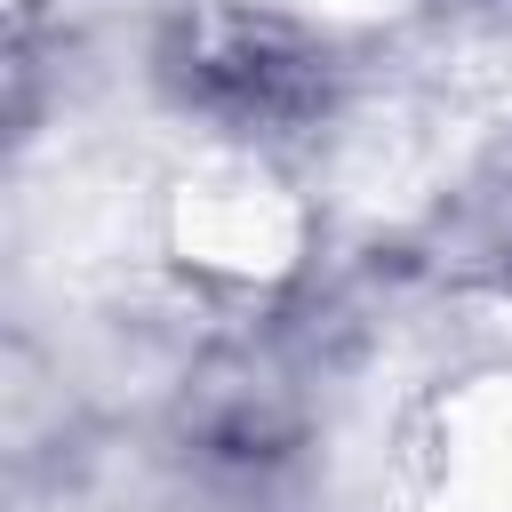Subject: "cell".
<instances>
[{
  "label": "cell",
  "mask_w": 512,
  "mask_h": 512,
  "mask_svg": "<svg viewBox=\"0 0 512 512\" xmlns=\"http://www.w3.org/2000/svg\"><path fill=\"white\" fill-rule=\"evenodd\" d=\"M440 472L480 512H512V392H480L456 408V440H448Z\"/></svg>",
  "instance_id": "cell-1"
}]
</instances>
